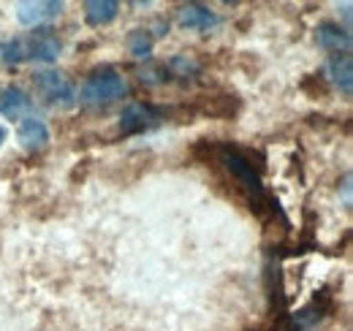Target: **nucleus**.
<instances>
[{"label": "nucleus", "instance_id": "nucleus-1", "mask_svg": "<svg viewBox=\"0 0 353 331\" xmlns=\"http://www.w3.org/2000/svg\"><path fill=\"white\" fill-rule=\"evenodd\" d=\"M212 158L225 171V177L234 182V188L248 199V204H250V209L256 214H266V212H274L277 209V201L266 193L264 179H261L259 168L250 163L248 152H242L234 144H218L212 150Z\"/></svg>", "mask_w": 353, "mask_h": 331}, {"label": "nucleus", "instance_id": "nucleus-2", "mask_svg": "<svg viewBox=\"0 0 353 331\" xmlns=\"http://www.w3.org/2000/svg\"><path fill=\"white\" fill-rule=\"evenodd\" d=\"M63 52V41L52 28H36L33 33L17 36L11 41L0 43V60L6 66L22 63H54Z\"/></svg>", "mask_w": 353, "mask_h": 331}, {"label": "nucleus", "instance_id": "nucleus-3", "mask_svg": "<svg viewBox=\"0 0 353 331\" xmlns=\"http://www.w3.org/2000/svg\"><path fill=\"white\" fill-rule=\"evenodd\" d=\"M125 92H128L125 77L117 68L103 66V68H95L88 79H85L82 90L77 92V101L82 106H88V109H106V106L123 101Z\"/></svg>", "mask_w": 353, "mask_h": 331}, {"label": "nucleus", "instance_id": "nucleus-4", "mask_svg": "<svg viewBox=\"0 0 353 331\" xmlns=\"http://www.w3.org/2000/svg\"><path fill=\"white\" fill-rule=\"evenodd\" d=\"M33 87L39 98L52 109H71L77 103V87L60 71H39L33 77Z\"/></svg>", "mask_w": 353, "mask_h": 331}, {"label": "nucleus", "instance_id": "nucleus-5", "mask_svg": "<svg viewBox=\"0 0 353 331\" xmlns=\"http://www.w3.org/2000/svg\"><path fill=\"white\" fill-rule=\"evenodd\" d=\"M63 8L65 6L60 0H22V3L14 6L17 19L25 28H39V25H44L49 19H57L63 14Z\"/></svg>", "mask_w": 353, "mask_h": 331}, {"label": "nucleus", "instance_id": "nucleus-6", "mask_svg": "<svg viewBox=\"0 0 353 331\" xmlns=\"http://www.w3.org/2000/svg\"><path fill=\"white\" fill-rule=\"evenodd\" d=\"M163 117V112L152 103H131L123 117H120V133L123 136H131V133H141V130H150L152 125H158V120Z\"/></svg>", "mask_w": 353, "mask_h": 331}, {"label": "nucleus", "instance_id": "nucleus-7", "mask_svg": "<svg viewBox=\"0 0 353 331\" xmlns=\"http://www.w3.org/2000/svg\"><path fill=\"white\" fill-rule=\"evenodd\" d=\"M218 22H221V17H218L210 6L188 3V6H182V8H179V25H182V28H188V30L207 33V30H212Z\"/></svg>", "mask_w": 353, "mask_h": 331}, {"label": "nucleus", "instance_id": "nucleus-8", "mask_svg": "<svg viewBox=\"0 0 353 331\" xmlns=\"http://www.w3.org/2000/svg\"><path fill=\"white\" fill-rule=\"evenodd\" d=\"M326 77L332 79V84L343 92V95H351L353 92V60L351 52H340V54H332L326 60Z\"/></svg>", "mask_w": 353, "mask_h": 331}, {"label": "nucleus", "instance_id": "nucleus-9", "mask_svg": "<svg viewBox=\"0 0 353 331\" xmlns=\"http://www.w3.org/2000/svg\"><path fill=\"white\" fill-rule=\"evenodd\" d=\"M315 43L332 54H340V52H351V33L334 22H323L315 28Z\"/></svg>", "mask_w": 353, "mask_h": 331}, {"label": "nucleus", "instance_id": "nucleus-10", "mask_svg": "<svg viewBox=\"0 0 353 331\" xmlns=\"http://www.w3.org/2000/svg\"><path fill=\"white\" fill-rule=\"evenodd\" d=\"M17 136H19V141H22L25 150L39 152V150H44L46 141H49V128L39 117H22L19 128H17Z\"/></svg>", "mask_w": 353, "mask_h": 331}, {"label": "nucleus", "instance_id": "nucleus-11", "mask_svg": "<svg viewBox=\"0 0 353 331\" xmlns=\"http://www.w3.org/2000/svg\"><path fill=\"white\" fill-rule=\"evenodd\" d=\"M33 109V101L28 98V92L22 87H6L0 95V112L8 114L11 120H19L25 112Z\"/></svg>", "mask_w": 353, "mask_h": 331}, {"label": "nucleus", "instance_id": "nucleus-12", "mask_svg": "<svg viewBox=\"0 0 353 331\" xmlns=\"http://www.w3.org/2000/svg\"><path fill=\"white\" fill-rule=\"evenodd\" d=\"M120 14V3L117 0H88L85 3V19L92 28H103L109 22H114Z\"/></svg>", "mask_w": 353, "mask_h": 331}, {"label": "nucleus", "instance_id": "nucleus-13", "mask_svg": "<svg viewBox=\"0 0 353 331\" xmlns=\"http://www.w3.org/2000/svg\"><path fill=\"white\" fill-rule=\"evenodd\" d=\"M128 46H131V54L139 60H147L152 54V36L150 30H133L128 36Z\"/></svg>", "mask_w": 353, "mask_h": 331}, {"label": "nucleus", "instance_id": "nucleus-14", "mask_svg": "<svg viewBox=\"0 0 353 331\" xmlns=\"http://www.w3.org/2000/svg\"><path fill=\"white\" fill-rule=\"evenodd\" d=\"M3 141H6V128L0 125V144H3Z\"/></svg>", "mask_w": 353, "mask_h": 331}]
</instances>
